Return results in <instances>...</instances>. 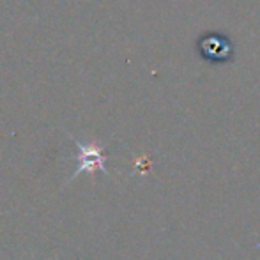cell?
Returning a JSON list of instances; mask_svg holds the SVG:
<instances>
[{
  "label": "cell",
  "instance_id": "1",
  "mask_svg": "<svg viewBox=\"0 0 260 260\" xmlns=\"http://www.w3.org/2000/svg\"><path fill=\"white\" fill-rule=\"evenodd\" d=\"M199 50L206 60L209 62H226L232 57V45L226 38L218 34H209L204 36L199 41Z\"/></svg>",
  "mask_w": 260,
  "mask_h": 260
}]
</instances>
